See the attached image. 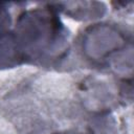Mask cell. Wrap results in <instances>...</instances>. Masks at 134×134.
I'll use <instances>...</instances> for the list:
<instances>
[{"mask_svg":"<svg viewBox=\"0 0 134 134\" xmlns=\"http://www.w3.org/2000/svg\"><path fill=\"white\" fill-rule=\"evenodd\" d=\"M9 25V13L5 3L0 2V67H10L13 62L14 50Z\"/></svg>","mask_w":134,"mask_h":134,"instance_id":"cell-2","label":"cell"},{"mask_svg":"<svg viewBox=\"0 0 134 134\" xmlns=\"http://www.w3.org/2000/svg\"><path fill=\"white\" fill-rule=\"evenodd\" d=\"M12 32L20 64L58 58L55 51H61L66 37L58 8L52 5L22 13Z\"/></svg>","mask_w":134,"mask_h":134,"instance_id":"cell-1","label":"cell"},{"mask_svg":"<svg viewBox=\"0 0 134 134\" xmlns=\"http://www.w3.org/2000/svg\"><path fill=\"white\" fill-rule=\"evenodd\" d=\"M53 134H83L81 132H75V131H62V132H57Z\"/></svg>","mask_w":134,"mask_h":134,"instance_id":"cell-3","label":"cell"}]
</instances>
